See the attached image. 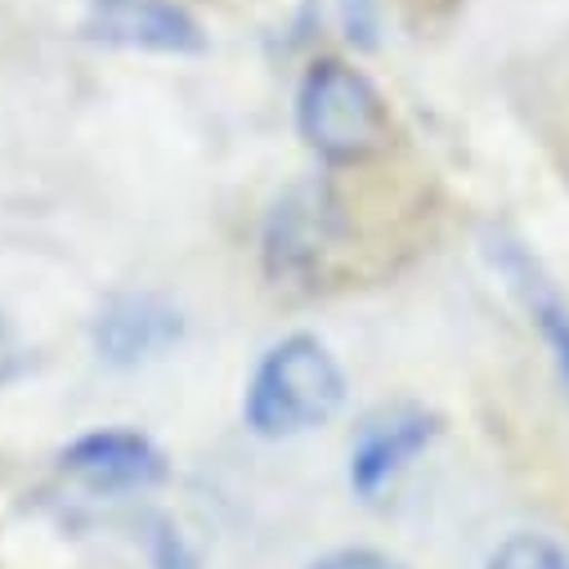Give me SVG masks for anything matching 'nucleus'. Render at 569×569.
I'll list each match as a JSON object with an SVG mask.
<instances>
[{
	"label": "nucleus",
	"instance_id": "obj_1",
	"mask_svg": "<svg viewBox=\"0 0 569 569\" xmlns=\"http://www.w3.org/2000/svg\"><path fill=\"white\" fill-rule=\"evenodd\" d=\"M346 403V372L337 355L310 337L292 332L273 341L247 377L242 421L260 440H297L328 426Z\"/></svg>",
	"mask_w": 569,
	"mask_h": 569
},
{
	"label": "nucleus",
	"instance_id": "obj_2",
	"mask_svg": "<svg viewBox=\"0 0 569 569\" xmlns=\"http://www.w3.org/2000/svg\"><path fill=\"white\" fill-rule=\"evenodd\" d=\"M297 130L328 167H359L390 149V108L346 59H315L297 90Z\"/></svg>",
	"mask_w": 569,
	"mask_h": 569
},
{
	"label": "nucleus",
	"instance_id": "obj_3",
	"mask_svg": "<svg viewBox=\"0 0 569 569\" xmlns=\"http://www.w3.org/2000/svg\"><path fill=\"white\" fill-rule=\"evenodd\" d=\"M346 242V220L323 184H297L264 220V269L278 288H319Z\"/></svg>",
	"mask_w": 569,
	"mask_h": 569
},
{
	"label": "nucleus",
	"instance_id": "obj_4",
	"mask_svg": "<svg viewBox=\"0 0 569 569\" xmlns=\"http://www.w3.org/2000/svg\"><path fill=\"white\" fill-rule=\"evenodd\" d=\"M81 37L103 50H130V54H202L207 32L202 23L176 6V0H90Z\"/></svg>",
	"mask_w": 569,
	"mask_h": 569
},
{
	"label": "nucleus",
	"instance_id": "obj_5",
	"mask_svg": "<svg viewBox=\"0 0 569 569\" xmlns=\"http://www.w3.org/2000/svg\"><path fill=\"white\" fill-rule=\"evenodd\" d=\"M59 467L94 493H134L167 480V458L139 431H90L59 453Z\"/></svg>",
	"mask_w": 569,
	"mask_h": 569
},
{
	"label": "nucleus",
	"instance_id": "obj_6",
	"mask_svg": "<svg viewBox=\"0 0 569 569\" xmlns=\"http://www.w3.org/2000/svg\"><path fill=\"white\" fill-rule=\"evenodd\" d=\"M184 337V319L153 292H121L94 319V350L112 368H139L162 359Z\"/></svg>",
	"mask_w": 569,
	"mask_h": 569
},
{
	"label": "nucleus",
	"instance_id": "obj_7",
	"mask_svg": "<svg viewBox=\"0 0 569 569\" xmlns=\"http://www.w3.org/2000/svg\"><path fill=\"white\" fill-rule=\"evenodd\" d=\"M436 436H440L436 412L412 408V403L368 417L363 431L350 445V489L359 498H377L421 449H431Z\"/></svg>",
	"mask_w": 569,
	"mask_h": 569
},
{
	"label": "nucleus",
	"instance_id": "obj_8",
	"mask_svg": "<svg viewBox=\"0 0 569 569\" xmlns=\"http://www.w3.org/2000/svg\"><path fill=\"white\" fill-rule=\"evenodd\" d=\"M525 292H529L533 323H538V332H542V341H547V350H551V359L560 368V381L569 390V310H565V301L556 292L542 288V282L538 288H525Z\"/></svg>",
	"mask_w": 569,
	"mask_h": 569
},
{
	"label": "nucleus",
	"instance_id": "obj_9",
	"mask_svg": "<svg viewBox=\"0 0 569 569\" xmlns=\"http://www.w3.org/2000/svg\"><path fill=\"white\" fill-rule=\"evenodd\" d=\"M489 569H569V556L542 533H516L489 556Z\"/></svg>",
	"mask_w": 569,
	"mask_h": 569
},
{
	"label": "nucleus",
	"instance_id": "obj_10",
	"mask_svg": "<svg viewBox=\"0 0 569 569\" xmlns=\"http://www.w3.org/2000/svg\"><path fill=\"white\" fill-rule=\"evenodd\" d=\"M337 14H341V32L350 37V46L372 50L377 32H381V0H337Z\"/></svg>",
	"mask_w": 569,
	"mask_h": 569
},
{
	"label": "nucleus",
	"instance_id": "obj_11",
	"mask_svg": "<svg viewBox=\"0 0 569 569\" xmlns=\"http://www.w3.org/2000/svg\"><path fill=\"white\" fill-rule=\"evenodd\" d=\"M310 569H408L399 560H390L386 551H372V547H341L323 560H315Z\"/></svg>",
	"mask_w": 569,
	"mask_h": 569
},
{
	"label": "nucleus",
	"instance_id": "obj_12",
	"mask_svg": "<svg viewBox=\"0 0 569 569\" xmlns=\"http://www.w3.org/2000/svg\"><path fill=\"white\" fill-rule=\"evenodd\" d=\"M14 368H19V337L6 319H0V381H6Z\"/></svg>",
	"mask_w": 569,
	"mask_h": 569
}]
</instances>
